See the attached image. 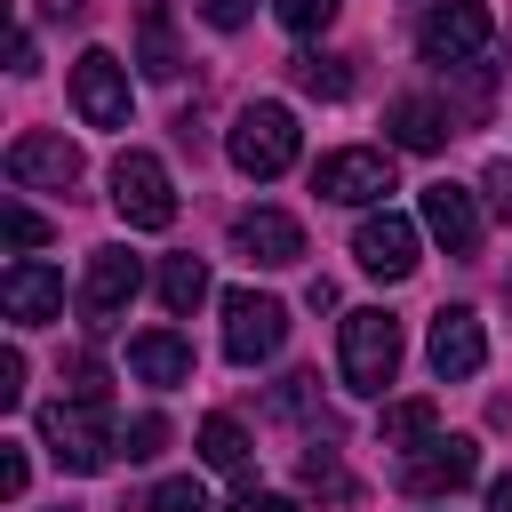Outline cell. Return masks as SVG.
Returning a JSON list of instances; mask_svg holds the SVG:
<instances>
[{"label": "cell", "instance_id": "603a6c76", "mask_svg": "<svg viewBox=\"0 0 512 512\" xmlns=\"http://www.w3.org/2000/svg\"><path fill=\"white\" fill-rule=\"evenodd\" d=\"M200 456H208L216 472H240V464H248V432H240L232 416H208V424H200Z\"/></svg>", "mask_w": 512, "mask_h": 512}, {"label": "cell", "instance_id": "ac0fdd59", "mask_svg": "<svg viewBox=\"0 0 512 512\" xmlns=\"http://www.w3.org/2000/svg\"><path fill=\"white\" fill-rule=\"evenodd\" d=\"M128 368H136V384H192V344L184 336H168V328H152V336H136L128 344Z\"/></svg>", "mask_w": 512, "mask_h": 512}, {"label": "cell", "instance_id": "5bb4252c", "mask_svg": "<svg viewBox=\"0 0 512 512\" xmlns=\"http://www.w3.org/2000/svg\"><path fill=\"white\" fill-rule=\"evenodd\" d=\"M352 256H360L368 280H408V272H416V224L392 216V208H376V216L352 232Z\"/></svg>", "mask_w": 512, "mask_h": 512}, {"label": "cell", "instance_id": "83f0119b", "mask_svg": "<svg viewBox=\"0 0 512 512\" xmlns=\"http://www.w3.org/2000/svg\"><path fill=\"white\" fill-rule=\"evenodd\" d=\"M144 512H208V488H200V480H160Z\"/></svg>", "mask_w": 512, "mask_h": 512}, {"label": "cell", "instance_id": "52a82bcc", "mask_svg": "<svg viewBox=\"0 0 512 512\" xmlns=\"http://www.w3.org/2000/svg\"><path fill=\"white\" fill-rule=\"evenodd\" d=\"M288 344V304H272V296H256V288H232L224 296V352L240 360V368H256V360H272Z\"/></svg>", "mask_w": 512, "mask_h": 512}, {"label": "cell", "instance_id": "d4e9b609", "mask_svg": "<svg viewBox=\"0 0 512 512\" xmlns=\"http://www.w3.org/2000/svg\"><path fill=\"white\" fill-rule=\"evenodd\" d=\"M72 384H64V400H88V408H104V360L96 352H72V368H64Z\"/></svg>", "mask_w": 512, "mask_h": 512}, {"label": "cell", "instance_id": "1f68e13d", "mask_svg": "<svg viewBox=\"0 0 512 512\" xmlns=\"http://www.w3.org/2000/svg\"><path fill=\"white\" fill-rule=\"evenodd\" d=\"M24 480H32V464H24V448H16V440H0V496L16 504V496H24Z\"/></svg>", "mask_w": 512, "mask_h": 512}, {"label": "cell", "instance_id": "5b68a950", "mask_svg": "<svg viewBox=\"0 0 512 512\" xmlns=\"http://www.w3.org/2000/svg\"><path fill=\"white\" fill-rule=\"evenodd\" d=\"M112 208L136 224V232H168L176 224V184L152 152H120L112 160Z\"/></svg>", "mask_w": 512, "mask_h": 512}, {"label": "cell", "instance_id": "7c38bea8", "mask_svg": "<svg viewBox=\"0 0 512 512\" xmlns=\"http://www.w3.org/2000/svg\"><path fill=\"white\" fill-rule=\"evenodd\" d=\"M232 248H240L248 264H264V272H288V264L304 256V224H296L288 208H240V216H232Z\"/></svg>", "mask_w": 512, "mask_h": 512}, {"label": "cell", "instance_id": "2e32d148", "mask_svg": "<svg viewBox=\"0 0 512 512\" xmlns=\"http://www.w3.org/2000/svg\"><path fill=\"white\" fill-rule=\"evenodd\" d=\"M424 232L448 248V256H480V208L464 184H424Z\"/></svg>", "mask_w": 512, "mask_h": 512}, {"label": "cell", "instance_id": "6da1fadb", "mask_svg": "<svg viewBox=\"0 0 512 512\" xmlns=\"http://www.w3.org/2000/svg\"><path fill=\"white\" fill-rule=\"evenodd\" d=\"M336 368H344V392L376 400V392L392 384V368H400V320H392L384 304L344 312V328H336Z\"/></svg>", "mask_w": 512, "mask_h": 512}, {"label": "cell", "instance_id": "9c48e42d", "mask_svg": "<svg viewBox=\"0 0 512 512\" xmlns=\"http://www.w3.org/2000/svg\"><path fill=\"white\" fill-rule=\"evenodd\" d=\"M136 288H144V264H136L128 248H96L88 272H80V320H88V328H112V320L136 304Z\"/></svg>", "mask_w": 512, "mask_h": 512}, {"label": "cell", "instance_id": "e0dca14e", "mask_svg": "<svg viewBox=\"0 0 512 512\" xmlns=\"http://www.w3.org/2000/svg\"><path fill=\"white\" fill-rule=\"evenodd\" d=\"M384 128H392V144H400V152H440V144L456 136L448 104H432V96H392Z\"/></svg>", "mask_w": 512, "mask_h": 512}, {"label": "cell", "instance_id": "ba28073f", "mask_svg": "<svg viewBox=\"0 0 512 512\" xmlns=\"http://www.w3.org/2000/svg\"><path fill=\"white\" fill-rule=\"evenodd\" d=\"M312 192H320V200H344V208H368V200L392 192V152L344 144V152H328V160L312 168Z\"/></svg>", "mask_w": 512, "mask_h": 512}, {"label": "cell", "instance_id": "3957f363", "mask_svg": "<svg viewBox=\"0 0 512 512\" xmlns=\"http://www.w3.org/2000/svg\"><path fill=\"white\" fill-rule=\"evenodd\" d=\"M40 440H48V456L64 472H104L120 456V440L104 432V408H88V400H48L40 408Z\"/></svg>", "mask_w": 512, "mask_h": 512}, {"label": "cell", "instance_id": "7a4b0ae2", "mask_svg": "<svg viewBox=\"0 0 512 512\" xmlns=\"http://www.w3.org/2000/svg\"><path fill=\"white\" fill-rule=\"evenodd\" d=\"M296 112L288 104H240V120H232V136H224V152H232V168L240 176H288L296 168Z\"/></svg>", "mask_w": 512, "mask_h": 512}, {"label": "cell", "instance_id": "8992f818", "mask_svg": "<svg viewBox=\"0 0 512 512\" xmlns=\"http://www.w3.org/2000/svg\"><path fill=\"white\" fill-rule=\"evenodd\" d=\"M472 472H480V440L472 432H432L424 448L400 456V488L408 496H456Z\"/></svg>", "mask_w": 512, "mask_h": 512}, {"label": "cell", "instance_id": "74e56055", "mask_svg": "<svg viewBox=\"0 0 512 512\" xmlns=\"http://www.w3.org/2000/svg\"><path fill=\"white\" fill-rule=\"evenodd\" d=\"M56 512H72V504H56Z\"/></svg>", "mask_w": 512, "mask_h": 512}, {"label": "cell", "instance_id": "4fadbf2b", "mask_svg": "<svg viewBox=\"0 0 512 512\" xmlns=\"http://www.w3.org/2000/svg\"><path fill=\"white\" fill-rule=\"evenodd\" d=\"M8 176L40 184V192H64V184H80V144H64L56 128H24L8 144Z\"/></svg>", "mask_w": 512, "mask_h": 512}, {"label": "cell", "instance_id": "30bf717a", "mask_svg": "<svg viewBox=\"0 0 512 512\" xmlns=\"http://www.w3.org/2000/svg\"><path fill=\"white\" fill-rule=\"evenodd\" d=\"M424 360H432V376H440V384L480 376V360H488L480 312H472V304H440V312H432V336H424Z\"/></svg>", "mask_w": 512, "mask_h": 512}, {"label": "cell", "instance_id": "4dcf8cb0", "mask_svg": "<svg viewBox=\"0 0 512 512\" xmlns=\"http://www.w3.org/2000/svg\"><path fill=\"white\" fill-rule=\"evenodd\" d=\"M40 240H48V224H40L24 200H8V248H40Z\"/></svg>", "mask_w": 512, "mask_h": 512}, {"label": "cell", "instance_id": "f546056e", "mask_svg": "<svg viewBox=\"0 0 512 512\" xmlns=\"http://www.w3.org/2000/svg\"><path fill=\"white\" fill-rule=\"evenodd\" d=\"M200 8V24H216V32H240L248 16H256V0H192Z\"/></svg>", "mask_w": 512, "mask_h": 512}, {"label": "cell", "instance_id": "8fae6325", "mask_svg": "<svg viewBox=\"0 0 512 512\" xmlns=\"http://www.w3.org/2000/svg\"><path fill=\"white\" fill-rule=\"evenodd\" d=\"M72 104H80L88 128H128V64L112 48H88L72 64Z\"/></svg>", "mask_w": 512, "mask_h": 512}, {"label": "cell", "instance_id": "d6986e66", "mask_svg": "<svg viewBox=\"0 0 512 512\" xmlns=\"http://www.w3.org/2000/svg\"><path fill=\"white\" fill-rule=\"evenodd\" d=\"M136 24H144L136 64H144L152 80H176V72H184V48H176V32H168V0H144V8H136Z\"/></svg>", "mask_w": 512, "mask_h": 512}, {"label": "cell", "instance_id": "f1b7e54d", "mask_svg": "<svg viewBox=\"0 0 512 512\" xmlns=\"http://www.w3.org/2000/svg\"><path fill=\"white\" fill-rule=\"evenodd\" d=\"M304 488H312V496H352V480L336 472V456H328V448H312V456H304Z\"/></svg>", "mask_w": 512, "mask_h": 512}, {"label": "cell", "instance_id": "836d02e7", "mask_svg": "<svg viewBox=\"0 0 512 512\" xmlns=\"http://www.w3.org/2000/svg\"><path fill=\"white\" fill-rule=\"evenodd\" d=\"M16 400H24V352L8 344L0 352V408H16Z\"/></svg>", "mask_w": 512, "mask_h": 512}, {"label": "cell", "instance_id": "484cf974", "mask_svg": "<svg viewBox=\"0 0 512 512\" xmlns=\"http://www.w3.org/2000/svg\"><path fill=\"white\" fill-rule=\"evenodd\" d=\"M272 16H280L288 32H328V24H336V0H272Z\"/></svg>", "mask_w": 512, "mask_h": 512}, {"label": "cell", "instance_id": "9a60e30c", "mask_svg": "<svg viewBox=\"0 0 512 512\" xmlns=\"http://www.w3.org/2000/svg\"><path fill=\"white\" fill-rule=\"evenodd\" d=\"M0 304H8V320H16V328H40V320H56V312H64V272L24 256V264H8Z\"/></svg>", "mask_w": 512, "mask_h": 512}, {"label": "cell", "instance_id": "8d00e7d4", "mask_svg": "<svg viewBox=\"0 0 512 512\" xmlns=\"http://www.w3.org/2000/svg\"><path fill=\"white\" fill-rule=\"evenodd\" d=\"M80 8H88V0H40V16H56V24H72Z\"/></svg>", "mask_w": 512, "mask_h": 512}, {"label": "cell", "instance_id": "d590c367", "mask_svg": "<svg viewBox=\"0 0 512 512\" xmlns=\"http://www.w3.org/2000/svg\"><path fill=\"white\" fill-rule=\"evenodd\" d=\"M488 512H512V472H496V480H488Z\"/></svg>", "mask_w": 512, "mask_h": 512}, {"label": "cell", "instance_id": "44dd1931", "mask_svg": "<svg viewBox=\"0 0 512 512\" xmlns=\"http://www.w3.org/2000/svg\"><path fill=\"white\" fill-rule=\"evenodd\" d=\"M160 304H168L176 320H184L192 304H208V264H200V256H168V264H160Z\"/></svg>", "mask_w": 512, "mask_h": 512}, {"label": "cell", "instance_id": "cb8c5ba5", "mask_svg": "<svg viewBox=\"0 0 512 512\" xmlns=\"http://www.w3.org/2000/svg\"><path fill=\"white\" fill-rule=\"evenodd\" d=\"M272 408L296 416V424H320V432H328V416H320V376H288V384L272 392Z\"/></svg>", "mask_w": 512, "mask_h": 512}, {"label": "cell", "instance_id": "ffe728a7", "mask_svg": "<svg viewBox=\"0 0 512 512\" xmlns=\"http://www.w3.org/2000/svg\"><path fill=\"white\" fill-rule=\"evenodd\" d=\"M432 432H440V400H392V408L376 416V440H384V448H400V456H408V448H424Z\"/></svg>", "mask_w": 512, "mask_h": 512}, {"label": "cell", "instance_id": "e575fe53", "mask_svg": "<svg viewBox=\"0 0 512 512\" xmlns=\"http://www.w3.org/2000/svg\"><path fill=\"white\" fill-rule=\"evenodd\" d=\"M232 512H296V496H272V488H240Z\"/></svg>", "mask_w": 512, "mask_h": 512}, {"label": "cell", "instance_id": "277c9868", "mask_svg": "<svg viewBox=\"0 0 512 512\" xmlns=\"http://www.w3.org/2000/svg\"><path fill=\"white\" fill-rule=\"evenodd\" d=\"M488 40H496V24H488V8H480V0H440V8L416 24L424 64H440V72H456V64L488 56Z\"/></svg>", "mask_w": 512, "mask_h": 512}, {"label": "cell", "instance_id": "d6a6232c", "mask_svg": "<svg viewBox=\"0 0 512 512\" xmlns=\"http://www.w3.org/2000/svg\"><path fill=\"white\" fill-rule=\"evenodd\" d=\"M480 192H488V208L512 224V160H488V176H480Z\"/></svg>", "mask_w": 512, "mask_h": 512}, {"label": "cell", "instance_id": "7402d4cb", "mask_svg": "<svg viewBox=\"0 0 512 512\" xmlns=\"http://www.w3.org/2000/svg\"><path fill=\"white\" fill-rule=\"evenodd\" d=\"M288 72H296V88H304V96H328V104H336V96H352V72H344V56H296Z\"/></svg>", "mask_w": 512, "mask_h": 512}, {"label": "cell", "instance_id": "4316f807", "mask_svg": "<svg viewBox=\"0 0 512 512\" xmlns=\"http://www.w3.org/2000/svg\"><path fill=\"white\" fill-rule=\"evenodd\" d=\"M160 440H168V416H152V408H144V416H136L128 432H120V448H128V464H144V456H160Z\"/></svg>", "mask_w": 512, "mask_h": 512}]
</instances>
